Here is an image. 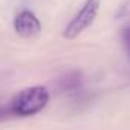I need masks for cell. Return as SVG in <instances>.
<instances>
[{
    "label": "cell",
    "instance_id": "6da1fadb",
    "mask_svg": "<svg viewBox=\"0 0 130 130\" xmlns=\"http://www.w3.org/2000/svg\"><path fill=\"white\" fill-rule=\"evenodd\" d=\"M50 94L44 86H29L21 89L9 103V112L17 117H30L41 112L47 103Z\"/></svg>",
    "mask_w": 130,
    "mask_h": 130
},
{
    "label": "cell",
    "instance_id": "7a4b0ae2",
    "mask_svg": "<svg viewBox=\"0 0 130 130\" xmlns=\"http://www.w3.org/2000/svg\"><path fill=\"white\" fill-rule=\"evenodd\" d=\"M101 0H86L79 12L68 21L64 29V36L67 39H74L80 33H83L95 20L98 11H100Z\"/></svg>",
    "mask_w": 130,
    "mask_h": 130
},
{
    "label": "cell",
    "instance_id": "3957f363",
    "mask_svg": "<svg viewBox=\"0 0 130 130\" xmlns=\"http://www.w3.org/2000/svg\"><path fill=\"white\" fill-rule=\"evenodd\" d=\"M14 29L23 38H30L41 32V21L32 11H21L14 18Z\"/></svg>",
    "mask_w": 130,
    "mask_h": 130
},
{
    "label": "cell",
    "instance_id": "277c9868",
    "mask_svg": "<svg viewBox=\"0 0 130 130\" xmlns=\"http://www.w3.org/2000/svg\"><path fill=\"white\" fill-rule=\"evenodd\" d=\"M121 41H123V45H124L127 56L130 58V24L121 30Z\"/></svg>",
    "mask_w": 130,
    "mask_h": 130
}]
</instances>
